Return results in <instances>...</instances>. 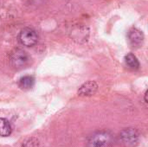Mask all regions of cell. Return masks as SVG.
<instances>
[{
  "label": "cell",
  "instance_id": "obj_1",
  "mask_svg": "<svg viewBox=\"0 0 148 147\" xmlns=\"http://www.w3.org/2000/svg\"><path fill=\"white\" fill-rule=\"evenodd\" d=\"M114 143V136L110 131H98L93 133L88 140V147H112Z\"/></svg>",
  "mask_w": 148,
  "mask_h": 147
},
{
  "label": "cell",
  "instance_id": "obj_2",
  "mask_svg": "<svg viewBox=\"0 0 148 147\" xmlns=\"http://www.w3.org/2000/svg\"><path fill=\"white\" fill-rule=\"evenodd\" d=\"M119 139L122 146L135 147L140 141V133L135 128H125L120 133Z\"/></svg>",
  "mask_w": 148,
  "mask_h": 147
},
{
  "label": "cell",
  "instance_id": "obj_3",
  "mask_svg": "<svg viewBox=\"0 0 148 147\" xmlns=\"http://www.w3.org/2000/svg\"><path fill=\"white\" fill-rule=\"evenodd\" d=\"M18 41L25 47H32L38 41V34L33 28H23L18 35Z\"/></svg>",
  "mask_w": 148,
  "mask_h": 147
},
{
  "label": "cell",
  "instance_id": "obj_4",
  "mask_svg": "<svg viewBox=\"0 0 148 147\" xmlns=\"http://www.w3.org/2000/svg\"><path fill=\"white\" fill-rule=\"evenodd\" d=\"M10 62L13 68L16 69H21L28 64L29 55L23 49H15L10 52Z\"/></svg>",
  "mask_w": 148,
  "mask_h": 147
},
{
  "label": "cell",
  "instance_id": "obj_5",
  "mask_svg": "<svg viewBox=\"0 0 148 147\" xmlns=\"http://www.w3.org/2000/svg\"><path fill=\"white\" fill-rule=\"evenodd\" d=\"M128 41L130 44L134 48H139L143 44L144 42V34L141 30H140L137 28H131L128 31Z\"/></svg>",
  "mask_w": 148,
  "mask_h": 147
},
{
  "label": "cell",
  "instance_id": "obj_6",
  "mask_svg": "<svg viewBox=\"0 0 148 147\" xmlns=\"http://www.w3.org/2000/svg\"><path fill=\"white\" fill-rule=\"evenodd\" d=\"M98 90V84L94 81H88L83 83L78 90V95L82 97H89L94 95Z\"/></svg>",
  "mask_w": 148,
  "mask_h": 147
},
{
  "label": "cell",
  "instance_id": "obj_7",
  "mask_svg": "<svg viewBox=\"0 0 148 147\" xmlns=\"http://www.w3.org/2000/svg\"><path fill=\"white\" fill-rule=\"evenodd\" d=\"M12 133V126L10 122L5 118H0V136L8 137Z\"/></svg>",
  "mask_w": 148,
  "mask_h": 147
},
{
  "label": "cell",
  "instance_id": "obj_8",
  "mask_svg": "<svg viewBox=\"0 0 148 147\" xmlns=\"http://www.w3.org/2000/svg\"><path fill=\"white\" fill-rule=\"evenodd\" d=\"M35 84V79L33 76L25 75L18 81V87L23 90H29L33 88Z\"/></svg>",
  "mask_w": 148,
  "mask_h": 147
},
{
  "label": "cell",
  "instance_id": "obj_9",
  "mask_svg": "<svg viewBox=\"0 0 148 147\" xmlns=\"http://www.w3.org/2000/svg\"><path fill=\"white\" fill-rule=\"evenodd\" d=\"M125 63L127 68L132 70H138L140 68V62L132 53H129L125 56Z\"/></svg>",
  "mask_w": 148,
  "mask_h": 147
},
{
  "label": "cell",
  "instance_id": "obj_10",
  "mask_svg": "<svg viewBox=\"0 0 148 147\" xmlns=\"http://www.w3.org/2000/svg\"><path fill=\"white\" fill-rule=\"evenodd\" d=\"M147 91L145 93V96H144V99H145V103L147 104Z\"/></svg>",
  "mask_w": 148,
  "mask_h": 147
}]
</instances>
